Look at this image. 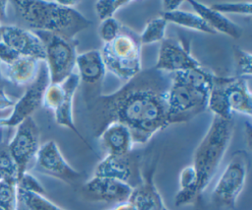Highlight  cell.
Returning a JSON list of instances; mask_svg holds the SVG:
<instances>
[{"label":"cell","mask_w":252,"mask_h":210,"mask_svg":"<svg viewBox=\"0 0 252 210\" xmlns=\"http://www.w3.org/2000/svg\"><path fill=\"white\" fill-rule=\"evenodd\" d=\"M167 24L168 23L161 16L148 21L142 34L139 35L141 44L160 42L164 38Z\"/></svg>","instance_id":"cell-24"},{"label":"cell","mask_w":252,"mask_h":210,"mask_svg":"<svg viewBox=\"0 0 252 210\" xmlns=\"http://www.w3.org/2000/svg\"><path fill=\"white\" fill-rule=\"evenodd\" d=\"M0 180L18 184L17 168L10 156L7 142L4 141H0Z\"/></svg>","instance_id":"cell-25"},{"label":"cell","mask_w":252,"mask_h":210,"mask_svg":"<svg viewBox=\"0 0 252 210\" xmlns=\"http://www.w3.org/2000/svg\"><path fill=\"white\" fill-rule=\"evenodd\" d=\"M133 187L123 181L94 175L83 185L84 193L94 201L121 203L127 201Z\"/></svg>","instance_id":"cell-16"},{"label":"cell","mask_w":252,"mask_h":210,"mask_svg":"<svg viewBox=\"0 0 252 210\" xmlns=\"http://www.w3.org/2000/svg\"><path fill=\"white\" fill-rule=\"evenodd\" d=\"M232 134V119L214 116L206 134L196 147L192 166L197 173V194L200 198L219 170L231 141Z\"/></svg>","instance_id":"cell-3"},{"label":"cell","mask_w":252,"mask_h":210,"mask_svg":"<svg viewBox=\"0 0 252 210\" xmlns=\"http://www.w3.org/2000/svg\"><path fill=\"white\" fill-rule=\"evenodd\" d=\"M8 150L14 161L18 180L26 173L32 162H34L39 148V129L34 119L30 116L16 126L13 137L7 142Z\"/></svg>","instance_id":"cell-8"},{"label":"cell","mask_w":252,"mask_h":210,"mask_svg":"<svg viewBox=\"0 0 252 210\" xmlns=\"http://www.w3.org/2000/svg\"><path fill=\"white\" fill-rule=\"evenodd\" d=\"M20 56L21 55H19L14 49H12L6 43H4L3 41L0 42V64H10Z\"/></svg>","instance_id":"cell-32"},{"label":"cell","mask_w":252,"mask_h":210,"mask_svg":"<svg viewBox=\"0 0 252 210\" xmlns=\"http://www.w3.org/2000/svg\"><path fill=\"white\" fill-rule=\"evenodd\" d=\"M189 4L192 6L194 12L198 14L216 33L224 34L235 39L241 36L242 30L240 27L225 15L198 1H189Z\"/></svg>","instance_id":"cell-21"},{"label":"cell","mask_w":252,"mask_h":210,"mask_svg":"<svg viewBox=\"0 0 252 210\" xmlns=\"http://www.w3.org/2000/svg\"><path fill=\"white\" fill-rule=\"evenodd\" d=\"M0 210H1V209H0Z\"/></svg>","instance_id":"cell-41"},{"label":"cell","mask_w":252,"mask_h":210,"mask_svg":"<svg viewBox=\"0 0 252 210\" xmlns=\"http://www.w3.org/2000/svg\"><path fill=\"white\" fill-rule=\"evenodd\" d=\"M250 158L245 150L235 151L213 189L215 204L222 208H234L242 192L249 172Z\"/></svg>","instance_id":"cell-7"},{"label":"cell","mask_w":252,"mask_h":210,"mask_svg":"<svg viewBox=\"0 0 252 210\" xmlns=\"http://www.w3.org/2000/svg\"><path fill=\"white\" fill-rule=\"evenodd\" d=\"M18 184L0 180V209L19 210L18 203Z\"/></svg>","instance_id":"cell-26"},{"label":"cell","mask_w":252,"mask_h":210,"mask_svg":"<svg viewBox=\"0 0 252 210\" xmlns=\"http://www.w3.org/2000/svg\"><path fill=\"white\" fill-rule=\"evenodd\" d=\"M97 139L101 148L106 152V155H128L134 146L130 130L120 122L109 123Z\"/></svg>","instance_id":"cell-19"},{"label":"cell","mask_w":252,"mask_h":210,"mask_svg":"<svg viewBox=\"0 0 252 210\" xmlns=\"http://www.w3.org/2000/svg\"><path fill=\"white\" fill-rule=\"evenodd\" d=\"M2 41L21 56L33 57L39 61L45 60L44 45L39 36L32 30L15 25H3Z\"/></svg>","instance_id":"cell-15"},{"label":"cell","mask_w":252,"mask_h":210,"mask_svg":"<svg viewBox=\"0 0 252 210\" xmlns=\"http://www.w3.org/2000/svg\"><path fill=\"white\" fill-rule=\"evenodd\" d=\"M133 3L132 1H120V0H99L94 3V10L101 21L113 18L114 14L121 8Z\"/></svg>","instance_id":"cell-27"},{"label":"cell","mask_w":252,"mask_h":210,"mask_svg":"<svg viewBox=\"0 0 252 210\" xmlns=\"http://www.w3.org/2000/svg\"><path fill=\"white\" fill-rule=\"evenodd\" d=\"M157 160L151 161L141 171V181L133 187L128 199L136 210H163L165 205L155 183Z\"/></svg>","instance_id":"cell-14"},{"label":"cell","mask_w":252,"mask_h":210,"mask_svg":"<svg viewBox=\"0 0 252 210\" xmlns=\"http://www.w3.org/2000/svg\"><path fill=\"white\" fill-rule=\"evenodd\" d=\"M78 3L42 0L11 2L18 16L32 31L48 32L66 38H76L78 33L91 26V21L76 9Z\"/></svg>","instance_id":"cell-2"},{"label":"cell","mask_w":252,"mask_h":210,"mask_svg":"<svg viewBox=\"0 0 252 210\" xmlns=\"http://www.w3.org/2000/svg\"><path fill=\"white\" fill-rule=\"evenodd\" d=\"M2 26H3V25L0 24V42L2 41Z\"/></svg>","instance_id":"cell-39"},{"label":"cell","mask_w":252,"mask_h":210,"mask_svg":"<svg viewBox=\"0 0 252 210\" xmlns=\"http://www.w3.org/2000/svg\"><path fill=\"white\" fill-rule=\"evenodd\" d=\"M62 83L64 86V95H63L58 106L53 111L55 121L58 125L66 127V128L70 129L71 131H73L84 142V144L87 145L88 148L93 150L91 145L88 143V141L82 136V134L78 130V128L75 124V121H74L73 102H74V97H75L76 91L80 84V79H79L77 72H74L73 74H71Z\"/></svg>","instance_id":"cell-18"},{"label":"cell","mask_w":252,"mask_h":210,"mask_svg":"<svg viewBox=\"0 0 252 210\" xmlns=\"http://www.w3.org/2000/svg\"><path fill=\"white\" fill-rule=\"evenodd\" d=\"M211 8L225 15V14H238L250 16L252 12V2H218L210 5Z\"/></svg>","instance_id":"cell-29"},{"label":"cell","mask_w":252,"mask_h":210,"mask_svg":"<svg viewBox=\"0 0 252 210\" xmlns=\"http://www.w3.org/2000/svg\"><path fill=\"white\" fill-rule=\"evenodd\" d=\"M95 176L117 179L134 187L141 181V170L139 164L131 156V153L123 156L106 155L94 169ZM135 185V186H136Z\"/></svg>","instance_id":"cell-13"},{"label":"cell","mask_w":252,"mask_h":210,"mask_svg":"<svg viewBox=\"0 0 252 210\" xmlns=\"http://www.w3.org/2000/svg\"><path fill=\"white\" fill-rule=\"evenodd\" d=\"M19 210H20V209H19Z\"/></svg>","instance_id":"cell-42"},{"label":"cell","mask_w":252,"mask_h":210,"mask_svg":"<svg viewBox=\"0 0 252 210\" xmlns=\"http://www.w3.org/2000/svg\"><path fill=\"white\" fill-rule=\"evenodd\" d=\"M34 169L40 174L75 184L83 174L74 169L62 155L57 143L49 140L39 146L34 159Z\"/></svg>","instance_id":"cell-10"},{"label":"cell","mask_w":252,"mask_h":210,"mask_svg":"<svg viewBox=\"0 0 252 210\" xmlns=\"http://www.w3.org/2000/svg\"><path fill=\"white\" fill-rule=\"evenodd\" d=\"M76 67L80 82H83L86 87H90L87 93H85V96H87V103H90L99 96L96 95L94 88L100 86L106 73L100 51L98 49H91L78 53Z\"/></svg>","instance_id":"cell-17"},{"label":"cell","mask_w":252,"mask_h":210,"mask_svg":"<svg viewBox=\"0 0 252 210\" xmlns=\"http://www.w3.org/2000/svg\"><path fill=\"white\" fill-rule=\"evenodd\" d=\"M50 84V78L45 61H41L35 79L31 83L22 97L16 101L8 117L0 118L1 127H16L42 105L45 89Z\"/></svg>","instance_id":"cell-9"},{"label":"cell","mask_w":252,"mask_h":210,"mask_svg":"<svg viewBox=\"0 0 252 210\" xmlns=\"http://www.w3.org/2000/svg\"><path fill=\"white\" fill-rule=\"evenodd\" d=\"M183 1H174V0H163L161 1L162 13H169L180 9Z\"/></svg>","instance_id":"cell-33"},{"label":"cell","mask_w":252,"mask_h":210,"mask_svg":"<svg viewBox=\"0 0 252 210\" xmlns=\"http://www.w3.org/2000/svg\"><path fill=\"white\" fill-rule=\"evenodd\" d=\"M17 193L20 210H66L50 201L45 195L28 192L20 188Z\"/></svg>","instance_id":"cell-23"},{"label":"cell","mask_w":252,"mask_h":210,"mask_svg":"<svg viewBox=\"0 0 252 210\" xmlns=\"http://www.w3.org/2000/svg\"><path fill=\"white\" fill-rule=\"evenodd\" d=\"M233 56L235 62L236 76L245 78L251 76L252 69V55L250 52L240 48L239 46H233Z\"/></svg>","instance_id":"cell-28"},{"label":"cell","mask_w":252,"mask_h":210,"mask_svg":"<svg viewBox=\"0 0 252 210\" xmlns=\"http://www.w3.org/2000/svg\"><path fill=\"white\" fill-rule=\"evenodd\" d=\"M3 93H5L4 92V80L2 79L1 74H0V95L3 94Z\"/></svg>","instance_id":"cell-38"},{"label":"cell","mask_w":252,"mask_h":210,"mask_svg":"<svg viewBox=\"0 0 252 210\" xmlns=\"http://www.w3.org/2000/svg\"><path fill=\"white\" fill-rule=\"evenodd\" d=\"M209 94V91L196 88L171 75L166 100L168 123L186 122L205 111Z\"/></svg>","instance_id":"cell-5"},{"label":"cell","mask_w":252,"mask_h":210,"mask_svg":"<svg viewBox=\"0 0 252 210\" xmlns=\"http://www.w3.org/2000/svg\"><path fill=\"white\" fill-rule=\"evenodd\" d=\"M171 75L155 68L141 70L114 93L88 103L94 136L97 138L109 123L120 122L130 130L134 145L148 143L169 125L166 100Z\"/></svg>","instance_id":"cell-1"},{"label":"cell","mask_w":252,"mask_h":210,"mask_svg":"<svg viewBox=\"0 0 252 210\" xmlns=\"http://www.w3.org/2000/svg\"><path fill=\"white\" fill-rule=\"evenodd\" d=\"M15 103H16V101L11 99L7 94L3 93L0 95V110L13 107Z\"/></svg>","instance_id":"cell-34"},{"label":"cell","mask_w":252,"mask_h":210,"mask_svg":"<svg viewBox=\"0 0 252 210\" xmlns=\"http://www.w3.org/2000/svg\"><path fill=\"white\" fill-rule=\"evenodd\" d=\"M213 84L220 90L231 113L237 112L251 117L252 95L245 78L218 76L214 74Z\"/></svg>","instance_id":"cell-12"},{"label":"cell","mask_w":252,"mask_h":210,"mask_svg":"<svg viewBox=\"0 0 252 210\" xmlns=\"http://www.w3.org/2000/svg\"><path fill=\"white\" fill-rule=\"evenodd\" d=\"M34 32V31H33ZM41 39L50 83H61L75 72L77 59L76 38H66L48 32H34Z\"/></svg>","instance_id":"cell-6"},{"label":"cell","mask_w":252,"mask_h":210,"mask_svg":"<svg viewBox=\"0 0 252 210\" xmlns=\"http://www.w3.org/2000/svg\"><path fill=\"white\" fill-rule=\"evenodd\" d=\"M41 61L30 57L20 56L10 64H0V74L4 81L16 86H29L35 79Z\"/></svg>","instance_id":"cell-20"},{"label":"cell","mask_w":252,"mask_h":210,"mask_svg":"<svg viewBox=\"0 0 252 210\" xmlns=\"http://www.w3.org/2000/svg\"><path fill=\"white\" fill-rule=\"evenodd\" d=\"M10 2L8 1H1L0 0V24L4 25V21L7 18V9Z\"/></svg>","instance_id":"cell-36"},{"label":"cell","mask_w":252,"mask_h":210,"mask_svg":"<svg viewBox=\"0 0 252 210\" xmlns=\"http://www.w3.org/2000/svg\"><path fill=\"white\" fill-rule=\"evenodd\" d=\"M200 66H202L201 63L191 54L189 44L172 37L163 38L160 41L155 69L174 74Z\"/></svg>","instance_id":"cell-11"},{"label":"cell","mask_w":252,"mask_h":210,"mask_svg":"<svg viewBox=\"0 0 252 210\" xmlns=\"http://www.w3.org/2000/svg\"><path fill=\"white\" fill-rule=\"evenodd\" d=\"M163 210H168V209H167V208H166V207H165V208H164V209H163Z\"/></svg>","instance_id":"cell-40"},{"label":"cell","mask_w":252,"mask_h":210,"mask_svg":"<svg viewBox=\"0 0 252 210\" xmlns=\"http://www.w3.org/2000/svg\"><path fill=\"white\" fill-rule=\"evenodd\" d=\"M122 24L114 17L103 20L98 26V35L103 43L111 41L115 38L121 31Z\"/></svg>","instance_id":"cell-30"},{"label":"cell","mask_w":252,"mask_h":210,"mask_svg":"<svg viewBox=\"0 0 252 210\" xmlns=\"http://www.w3.org/2000/svg\"><path fill=\"white\" fill-rule=\"evenodd\" d=\"M18 188L23 189L28 192L37 193L41 195H45V189L42 186V184L37 180V178L30 174L29 172H26L18 180Z\"/></svg>","instance_id":"cell-31"},{"label":"cell","mask_w":252,"mask_h":210,"mask_svg":"<svg viewBox=\"0 0 252 210\" xmlns=\"http://www.w3.org/2000/svg\"><path fill=\"white\" fill-rule=\"evenodd\" d=\"M244 132H245V137H246V141H247L248 147L250 148L251 147V132H252V129H251V123L249 121L245 122Z\"/></svg>","instance_id":"cell-37"},{"label":"cell","mask_w":252,"mask_h":210,"mask_svg":"<svg viewBox=\"0 0 252 210\" xmlns=\"http://www.w3.org/2000/svg\"><path fill=\"white\" fill-rule=\"evenodd\" d=\"M107 210H136V208L131 202H129L127 200V201H124L121 203H117L113 207H111L110 209H107Z\"/></svg>","instance_id":"cell-35"},{"label":"cell","mask_w":252,"mask_h":210,"mask_svg":"<svg viewBox=\"0 0 252 210\" xmlns=\"http://www.w3.org/2000/svg\"><path fill=\"white\" fill-rule=\"evenodd\" d=\"M161 17L167 22V23H173L177 26L198 31L205 34L215 35L217 34L213 29H211L208 24L195 12H189L184 11L181 9H178L173 12L169 13H162Z\"/></svg>","instance_id":"cell-22"},{"label":"cell","mask_w":252,"mask_h":210,"mask_svg":"<svg viewBox=\"0 0 252 210\" xmlns=\"http://www.w3.org/2000/svg\"><path fill=\"white\" fill-rule=\"evenodd\" d=\"M141 47L139 35L122 26L118 35L99 50L106 71L125 83L131 80L142 70Z\"/></svg>","instance_id":"cell-4"}]
</instances>
